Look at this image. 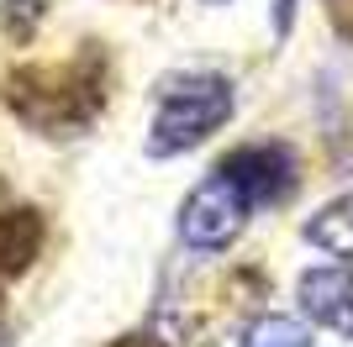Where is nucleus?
Listing matches in <instances>:
<instances>
[{"label":"nucleus","instance_id":"f8f14e48","mask_svg":"<svg viewBox=\"0 0 353 347\" xmlns=\"http://www.w3.org/2000/svg\"><path fill=\"white\" fill-rule=\"evenodd\" d=\"M0 347H6V300H0Z\"/></svg>","mask_w":353,"mask_h":347},{"label":"nucleus","instance_id":"39448f33","mask_svg":"<svg viewBox=\"0 0 353 347\" xmlns=\"http://www.w3.org/2000/svg\"><path fill=\"white\" fill-rule=\"evenodd\" d=\"M301 305L311 321L353 337V269H316L301 279Z\"/></svg>","mask_w":353,"mask_h":347},{"label":"nucleus","instance_id":"20e7f679","mask_svg":"<svg viewBox=\"0 0 353 347\" xmlns=\"http://www.w3.org/2000/svg\"><path fill=\"white\" fill-rule=\"evenodd\" d=\"M216 174L232 179V185L248 195V205H280L295 189V158H290V147H280V143L232 147V153L216 163Z\"/></svg>","mask_w":353,"mask_h":347},{"label":"nucleus","instance_id":"423d86ee","mask_svg":"<svg viewBox=\"0 0 353 347\" xmlns=\"http://www.w3.org/2000/svg\"><path fill=\"white\" fill-rule=\"evenodd\" d=\"M43 237H48V227L32 205H6L0 211V279L27 274L32 258L43 253Z\"/></svg>","mask_w":353,"mask_h":347},{"label":"nucleus","instance_id":"0eeeda50","mask_svg":"<svg viewBox=\"0 0 353 347\" xmlns=\"http://www.w3.org/2000/svg\"><path fill=\"white\" fill-rule=\"evenodd\" d=\"M301 231H306L311 247H322L332 258H353V189L338 195V200H327Z\"/></svg>","mask_w":353,"mask_h":347},{"label":"nucleus","instance_id":"f03ea898","mask_svg":"<svg viewBox=\"0 0 353 347\" xmlns=\"http://www.w3.org/2000/svg\"><path fill=\"white\" fill-rule=\"evenodd\" d=\"M232 116V79L211 69L195 74H169L153 90V121H148V153L174 158L190 153Z\"/></svg>","mask_w":353,"mask_h":347},{"label":"nucleus","instance_id":"ddd939ff","mask_svg":"<svg viewBox=\"0 0 353 347\" xmlns=\"http://www.w3.org/2000/svg\"><path fill=\"white\" fill-rule=\"evenodd\" d=\"M206 6H227V0H206Z\"/></svg>","mask_w":353,"mask_h":347},{"label":"nucleus","instance_id":"6e6552de","mask_svg":"<svg viewBox=\"0 0 353 347\" xmlns=\"http://www.w3.org/2000/svg\"><path fill=\"white\" fill-rule=\"evenodd\" d=\"M248 347H311V337H306V326L301 321H285V316H269L259 332H253V342Z\"/></svg>","mask_w":353,"mask_h":347},{"label":"nucleus","instance_id":"7ed1b4c3","mask_svg":"<svg viewBox=\"0 0 353 347\" xmlns=\"http://www.w3.org/2000/svg\"><path fill=\"white\" fill-rule=\"evenodd\" d=\"M248 195L232 185V179H221L211 174L201 189H190V200L179 205V237L201 253H221V247L237 242V231L248 227Z\"/></svg>","mask_w":353,"mask_h":347},{"label":"nucleus","instance_id":"9b49d317","mask_svg":"<svg viewBox=\"0 0 353 347\" xmlns=\"http://www.w3.org/2000/svg\"><path fill=\"white\" fill-rule=\"evenodd\" d=\"M111 347H169V342H159V337H121V342H111Z\"/></svg>","mask_w":353,"mask_h":347},{"label":"nucleus","instance_id":"1a4fd4ad","mask_svg":"<svg viewBox=\"0 0 353 347\" xmlns=\"http://www.w3.org/2000/svg\"><path fill=\"white\" fill-rule=\"evenodd\" d=\"M327 16H332L338 37H348V43H353V0H327Z\"/></svg>","mask_w":353,"mask_h":347},{"label":"nucleus","instance_id":"f257e3e1","mask_svg":"<svg viewBox=\"0 0 353 347\" xmlns=\"http://www.w3.org/2000/svg\"><path fill=\"white\" fill-rule=\"evenodd\" d=\"M6 101L37 137H79L105 111V53L85 43L63 63H21L6 79Z\"/></svg>","mask_w":353,"mask_h":347},{"label":"nucleus","instance_id":"9d476101","mask_svg":"<svg viewBox=\"0 0 353 347\" xmlns=\"http://www.w3.org/2000/svg\"><path fill=\"white\" fill-rule=\"evenodd\" d=\"M290 16H295V0H274V32H290Z\"/></svg>","mask_w":353,"mask_h":347}]
</instances>
